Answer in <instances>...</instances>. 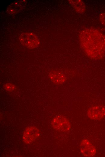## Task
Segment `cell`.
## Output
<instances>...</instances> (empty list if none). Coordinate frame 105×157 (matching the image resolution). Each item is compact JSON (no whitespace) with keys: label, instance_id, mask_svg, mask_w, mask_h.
<instances>
[{"label":"cell","instance_id":"obj_1","mask_svg":"<svg viewBox=\"0 0 105 157\" xmlns=\"http://www.w3.org/2000/svg\"><path fill=\"white\" fill-rule=\"evenodd\" d=\"M81 33L80 43L85 53L90 58L100 59L105 55V37L95 30L88 29Z\"/></svg>","mask_w":105,"mask_h":157},{"label":"cell","instance_id":"obj_2","mask_svg":"<svg viewBox=\"0 0 105 157\" xmlns=\"http://www.w3.org/2000/svg\"><path fill=\"white\" fill-rule=\"evenodd\" d=\"M19 40L22 44L30 49L37 47L39 44L37 36L31 32L22 33L20 37Z\"/></svg>","mask_w":105,"mask_h":157},{"label":"cell","instance_id":"obj_3","mask_svg":"<svg viewBox=\"0 0 105 157\" xmlns=\"http://www.w3.org/2000/svg\"><path fill=\"white\" fill-rule=\"evenodd\" d=\"M51 123L53 128L57 130L66 132L69 130L71 128L69 121L61 116H58L55 117L52 120Z\"/></svg>","mask_w":105,"mask_h":157},{"label":"cell","instance_id":"obj_4","mask_svg":"<svg viewBox=\"0 0 105 157\" xmlns=\"http://www.w3.org/2000/svg\"><path fill=\"white\" fill-rule=\"evenodd\" d=\"M87 114L91 119L99 120L105 116V107L101 105L92 106L88 110Z\"/></svg>","mask_w":105,"mask_h":157},{"label":"cell","instance_id":"obj_5","mask_svg":"<svg viewBox=\"0 0 105 157\" xmlns=\"http://www.w3.org/2000/svg\"><path fill=\"white\" fill-rule=\"evenodd\" d=\"M80 150L81 154L86 157H92L95 155L96 152L95 148L88 139H82L80 146Z\"/></svg>","mask_w":105,"mask_h":157},{"label":"cell","instance_id":"obj_6","mask_svg":"<svg viewBox=\"0 0 105 157\" xmlns=\"http://www.w3.org/2000/svg\"><path fill=\"white\" fill-rule=\"evenodd\" d=\"M40 135L39 131L36 127L31 126L27 127L24 131L22 139L26 143H29L37 139Z\"/></svg>","mask_w":105,"mask_h":157},{"label":"cell","instance_id":"obj_7","mask_svg":"<svg viewBox=\"0 0 105 157\" xmlns=\"http://www.w3.org/2000/svg\"><path fill=\"white\" fill-rule=\"evenodd\" d=\"M49 78L53 83L58 85L62 84L66 80L65 75L61 72L56 70L51 71L49 74Z\"/></svg>","mask_w":105,"mask_h":157},{"label":"cell","instance_id":"obj_8","mask_svg":"<svg viewBox=\"0 0 105 157\" xmlns=\"http://www.w3.org/2000/svg\"><path fill=\"white\" fill-rule=\"evenodd\" d=\"M4 88L7 91H11L14 90L15 88V86L11 83H7L4 85Z\"/></svg>","mask_w":105,"mask_h":157}]
</instances>
